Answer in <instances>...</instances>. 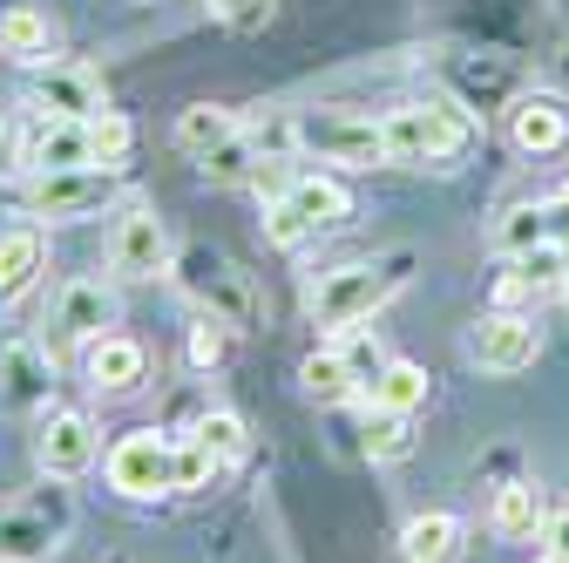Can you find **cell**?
<instances>
[{"mask_svg":"<svg viewBox=\"0 0 569 563\" xmlns=\"http://www.w3.org/2000/svg\"><path fill=\"white\" fill-rule=\"evenodd\" d=\"M400 258H346L332 271L312 278V293H306V319L319 333H352V326H367L393 293H400Z\"/></svg>","mask_w":569,"mask_h":563,"instance_id":"6da1fadb","label":"cell"},{"mask_svg":"<svg viewBox=\"0 0 569 563\" xmlns=\"http://www.w3.org/2000/svg\"><path fill=\"white\" fill-rule=\"evenodd\" d=\"M170 278L183 286V299H190L203 319H218V326H231V333H251V326L264 319V299H258V286H251V271H244L231 251H218V245H183Z\"/></svg>","mask_w":569,"mask_h":563,"instance_id":"7a4b0ae2","label":"cell"},{"mask_svg":"<svg viewBox=\"0 0 569 563\" xmlns=\"http://www.w3.org/2000/svg\"><path fill=\"white\" fill-rule=\"evenodd\" d=\"M76 536V496L68 482L41 475L21 496H0V563H48Z\"/></svg>","mask_w":569,"mask_h":563,"instance_id":"3957f363","label":"cell"},{"mask_svg":"<svg viewBox=\"0 0 569 563\" xmlns=\"http://www.w3.org/2000/svg\"><path fill=\"white\" fill-rule=\"evenodd\" d=\"M346 218H352V190L332 170H299V177H284L278 197L264 204V238L278 251H306L312 238L339 231Z\"/></svg>","mask_w":569,"mask_h":563,"instance_id":"277c9868","label":"cell"},{"mask_svg":"<svg viewBox=\"0 0 569 563\" xmlns=\"http://www.w3.org/2000/svg\"><path fill=\"white\" fill-rule=\"evenodd\" d=\"M387 164H455L475 144V116L455 102H400L380 116Z\"/></svg>","mask_w":569,"mask_h":563,"instance_id":"5b68a950","label":"cell"},{"mask_svg":"<svg viewBox=\"0 0 569 563\" xmlns=\"http://www.w3.org/2000/svg\"><path fill=\"white\" fill-rule=\"evenodd\" d=\"M129 190L122 164H89V170H41L28 177L21 204L34 225H82V218H102V210Z\"/></svg>","mask_w":569,"mask_h":563,"instance_id":"8992f818","label":"cell"},{"mask_svg":"<svg viewBox=\"0 0 569 563\" xmlns=\"http://www.w3.org/2000/svg\"><path fill=\"white\" fill-rule=\"evenodd\" d=\"M292 129H299V157H312V164H332V170H380L387 164L380 116H360V109H299Z\"/></svg>","mask_w":569,"mask_h":563,"instance_id":"52a82bcc","label":"cell"},{"mask_svg":"<svg viewBox=\"0 0 569 563\" xmlns=\"http://www.w3.org/2000/svg\"><path fill=\"white\" fill-rule=\"evenodd\" d=\"M109 271L129 278V286H150V278L177 271V245L150 204H122V218L109 225Z\"/></svg>","mask_w":569,"mask_h":563,"instance_id":"ba28073f","label":"cell"},{"mask_svg":"<svg viewBox=\"0 0 569 563\" xmlns=\"http://www.w3.org/2000/svg\"><path fill=\"white\" fill-rule=\"evenodd\" d=\"M109 488L129 503H157V496H177V435H157V428H136L109 448Z\"/></svg>","mask_w":569,"mask_h":563,"instance_id":"9c48e42d","label":"cell"},{"mask_svg":"<svg viewBox=\"0 0 569 563\" xmlns=\"http://www.w3.org/2000/svg\"><path fill=\"white\" fill-rule=\"evenodd\" d=\"M468 360H475L481 374H495V381L529 374V367L542 360V326H536V313H488V319H475Z\"/></svg>","mask_w":569,"mask_h":563,"instance_id":"30bf717a","label":"cell"},{"mask_svg":"<svg viewBox=\"0 0 569 563\" xmlns=\"http://www.w3.org/2000/svg\"><path fill=\"white\" fill-rule=\"evenodd\" d=\"M116 326H122V299H116V286H102V278H68L54 293V306H48V339L54 346H96Z\"/></svg>","mask_w":569,"mask_h":563,"instance_id":"8fae6325","label":"cell"},{"mask_svg":"<svg viewBox=\"0 0 569 563\" xmlns=\"http://www.w3.org/2000/svg\"><path fill=\"white\" fill-rule=\"evenodd\" d=\"M54 407V354L41 339H0V414H48Z\"/></svg>","mask_w":569,"mask_h":563,"instance_id":"7c38bea8","label":"cell"},{"mask_svg":"<svg viewBox=\"0 0 569 563\" xmlns=\"http://www.w3.org/2000/svg\"><path fill=\"white\" fill-rule=\"evenodd\" d=\"M96 421L82 414V407H48L41 414V428H34V462H41V475H54V482H76V475H89L96 468Z\"/></svg>","mask_w":569,"mask_h":563,"instance_id":"4fadbf2b","label":"cell"},{"mask_svg":"<svg viewBox=\"0 0 569 563\" xmlns=\"http://www.w3.org/2000/svg\"><path fill=\"white\" fill-rule=\"evenodd\" d=\"M28 102L41 116H76V122H89V116L109 109V89H102L96 68H82V61H41L34 76H28Z\"/></svg>","mask_w":569,"mask_h":563,"instance_id":"5bb4252c","label":"cell"},{"mask_svg":"<svg viewBox=\"0 0 569 563\" xmlns=\"http://www.w3.org/2000/svg\"><path fill=\"white\" fill-rule=\"evenodd\" d=\"M82 374H89L96 394L122 401V394H136L142 381H150V346H142L136 333H102L96 346H82Z\"/></svg>","mask_w":569,"mask_h":563,"instance_id":"9a60e30c","label":"cell"},{"mask_svg":"<svg viewBox=\"0 0 569 563\" xmlns=\"http://www.w3.org/2000/svg\"><path fill=\"white\" fill-rule=\"evenodd\" d=\"M89 164H96V136L76 116H41V129L21 144V170L28 177H41V170H89Z\"/></svg>","mask_w":569,"mask_h":563,"instance_id":"2e32d148","label":"cell"},{"mask_svg":"<svg viewBox=\"0 0 569 563\" xmlns=\"http://www.w3.org/2000/svg\"><path fill=\"white\" fill-rule=\"evenodd\" d=\"M509 144H516L522 157H556V150L569 144V109H562L556 96H522V102L509 109Z\"/></svg>","mask_w":569,"mask_h":563,"instance_id":"e0dca14e","label":"cell"},{"mask_svg":"<svg viewBox=\"0 0 569 563\" xmlns=\"http://www.w3.org/2000/svg\"><path fill=\"white\" fill-rule=\"evenodd\" d=\"M488 530L502 536V543H542V530H549L542 488L536 482H502V488H495V503H488Z\"/></svg>","mask_w":569,"mask_h":563,"instance_id":"ac0fdd59","label":"cell"},{"mask_svg":"<svg viewBox=\"0 0 569 563\" xmlns=\"http://www.w3.org/2000/svg\"><path fill=\"white\" fill-rule=\"evenodd\" d=\"M244 122H238V109H224V102H190L183 116H177V129H170V144L183 150V157H210V150H224L231 136H238Z\"/></svg>","mask_w":569,"mask_h":563,"instance_id":"d6986e66","label":"cell"},{"mask_svg":"<svg viewBox=\"0 0 569 563\" xmlns=\"http://www.w3.org/2000/svg\"><path fill=\"white\" fill-rule=\"evenodd\" d=\"M48 265V245H41V225H14V231H0V306L21 299L34 278Z\"/></svg>","mask_w":569,"mask_h":563,"instance_id":"ffe728a7","label":"cell"},{"mask_svg":"<svg viewBox=\"0 0 569 563\" xmlns=\"http://www.w3.org/2000/svg\"><path fill=\"white\" fill-rule=\"evenodd\" d=\"M400 563H461V516L427 510L400 530Z\"/></svg>","mask_w":569,"mask_h":563,"instance_id":"44dd1931","label":"cell"},{"mask_svg":"<svg viewBox=\"0 0 569 563\" xmlns=\"http://www.w3.org/2000/svg\"><path fill=\"white\" fill-rule=\"evenodd\" d=\"M0 55H14L21 68L54 61V28H48V14H34V8H8V14H0Z\"/></svg>","mask_w":569,"mask_h":563,"instance_id":"7402d4cb","label":"cell"},{"mask_svg":"<svg viewBox=\"0 0 569 563\" xmlns=\"http://www.w3.org/2000/svg\"><path fill=\"white\" fill-rule=\"evenodd\" d=\"M367 407H373V414H420V407H427V367L387 360L380 381H373V394H367Z\"/></svg>","mask_w":569,"mask_h":563,"instance_id":"603a6c76","label":"cell"},{"mask_svg":"<svg viewBox=\"0 0 569 563\" xmlns=\"http://www.w3.org/2000/svg\"><path fill=\"white\" fill-rule=\"evenodd\" d=\"M299 387H306V401H319V407L360 401V381H352V367H346V354H339V346H326V354H306V367H299Z\"/></svg>","mask_w":569,"mask_h":563,"instance_id":"cb8c5ba5","label":"cell"},{"mask_svg":"<svg viewBox=\"0 0 569 563\" xmlns=\"http://www.w3.org/2000/svg\"><path fill=\"white\" fill-rule=\"evenodd\" d=\"M197 170H203L210 184H224V190H231V184H251V177L264 170V150L251 144V129H238L231 144H224V150H210V157H203Z\"/></svg>","mask_w":569,"mask_h":563,"instance_id":"d4e9b609","label":"cell"},{"mask_svg":"<svg viewBox=\"0 0 569 563\" xmlns=\"http://www.w3.org/2000/svg\"><path fill=\"white\" fill-rule=\"evenodd\" d=\"M218 475H224V455L218 448H210L197 428L177 435V496H197V488H210Z\"/></svg>","mask_w":569,"mask_h":563,"instance_id":"484cf974","label":"cell"},{"mask_svg":"<svg viewBox=\"0 0 569 563\" xmlns=\"http://www.w3.org/2000/svg\"><path fill=\"white\" fill-rule=\"evenodd\" d=\"M413 448V414H373L367 407V455L373 462H400Z\"/></svg>","mask_w":569,"mask_h":563,"instance_id":"4316f807","label":"cell"},{"mask_svg":"<svg viewBox=\"0 0 569 563\" xmlns=\"http://www.w3.org/2000/svg\"><path fill=\"white\" fill-rule=\"evenodd\" d=\"M89 136H96V164H122V157L136 150V122H129L122 109L89 116Z\"/></svg>","mask_w":569,"mask_h":563,"instance_id":"83f0119b","label":"cell"},{"mask_svg":"<svg viewBox=\"0 0 569 563\" xmlns=\"http://www.w3.org/2000/svg\"><path fill=\"white\" fill-rule=\"evenodd\" d=\"M224 354H231V326H218V319H203V313H197V326H190V346H183V360H190L197 374H210V367H224Z\"/></svg>","mask_w":569,"mask_h":563,"instance_id":"f1b7e54d","label":"cell"},{"mask_svg":"<svg viewBox=\"0 0 569 563\" xmlns=\"http://www.w3.org/2000/svg\"><path fill=\"white\" fill-rule=\"evenodd\" d=\"M197 435L218 448L224 462H238V455H244V421H238V414H224V407H210V414L197 421Z\"/></svg>","mask_w":569,"mask_h":563,"instance_id":"f546056e","label":"cell"},{"mask_svg":"<svg viewBox=\"0 0 569 563\" xmlns=\"http://www.w3.org/2000/svg\"><path fill=\"white\" fill-rule=\"evenodd\" d=\"M210 8H218L231 28H258V21L271 14V0H210Z\"/></svg>","mask_w":569,"mask_h":563,"instance_id":"4dcf8cb0","label":"cell"},{"mask_svg":"<svg viewBox=\"0 0 569 563\" xmlns=\"http://www.w3.org/2000/svg\"><path fill=\"white\" fill-rule=\"evenodd\" d=\"M542 550L569 563V510H549V530H542Z\"/></svg>","mask_w":569,"mask_h":563,"instance_id":"1f68e13d","label":"cell"},{"mask_svg":"<svg viewBox=\"0 0 569 563\" xmlns=\"http://www.w3.org/2000/svg\"><path fill=\"white\" fill-rule=\"evenodd\" d=\"M21 170V136H14V122L0 116V177H14Z\"/></svg>","mask_w":569,"mask_h":563,"instance_id":"d6a6232c","label":"cell"},{"mask_svg":"<svg viewBox=\"0 0 569 563\" xmlns=\"http://www.w3.org/2000/svg\"><path fill=\"white\" fill-rule=\"evenodd\" d=\"M536 563H562V556H549V550H542V556H536Z\"/></svg>","mask_w":569,"mask_h":563,"instance_id":"836d02e7","label":"cell"},{"mask_svg":"<svg viewBox=\"0 0 569 563\" xmlns=\"http://www.w3.org/2000/svg\"><path fill=\"white\" fill-rule=\"evenodd\" d=\"M562 293H569V271H562Z\"/></svg>","mask_w":569,"mask_h":563,"instance_id":"e575fe53","label":"cell"}]
</instances>
